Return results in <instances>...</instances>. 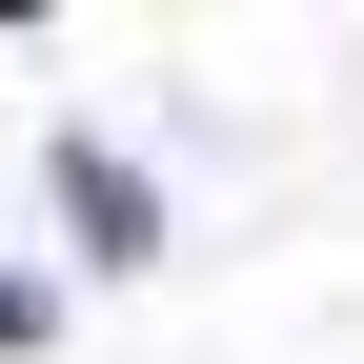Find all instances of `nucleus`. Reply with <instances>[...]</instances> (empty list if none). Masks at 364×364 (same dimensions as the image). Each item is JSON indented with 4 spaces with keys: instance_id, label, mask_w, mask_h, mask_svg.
<instances>
[{
    "instance_id": "nucleus-1",
    "label": "nucleus",
    "mask_w": 364,
    "mask_h": 364,
    "mask_svg": "<svg viewBox=\"0 0 364 364\" xmlns=\"http://www.w3.org/2000/svg\"><path fill=\"white\" fill-rule=\"evenodd\" d=\"M0 344H41V284H0Z\"/></svg>"
}]
</instances>
